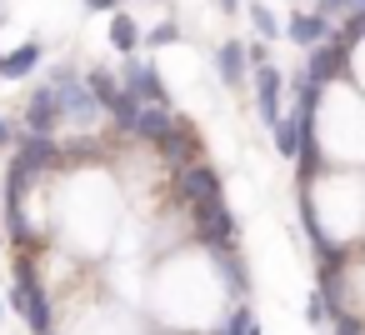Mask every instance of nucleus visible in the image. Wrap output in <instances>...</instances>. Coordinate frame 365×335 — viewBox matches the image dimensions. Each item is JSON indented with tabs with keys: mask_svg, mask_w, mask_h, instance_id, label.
<instances>
[{
	"mask_svg": "<svg viewBox=\"0 0 365 335\" xmlns=\"http://www.w3.org/2000/svg\"><path fill=\"white\" fill-rule=\"evenodd\" d=\"M270 135H275V150H280V155H300V130H295L290 115H285L280 125H270Z\"/></svg>",
	"mask_w": 365,
	"mask_h": 335,
	"instance_id": "nucleus-18",
	"label": "nucleus"
},
{
	"mask_svg": "<svg viewBox=\"0 0 365 335\" xmlns=\"http://www.w3.org/2000/svg\"><path fill=\"white\" fill-rule=\"evenodd\" d=\"M280 96H285V76L275 66H255V105H260V120L265 125H280Z\"/></svg>",
	"mask_w": 365,
	"mask_h": 335,
	"instance_id": "nucleus-7",
	"label": "nucleus"
},
{
	"mask_svg": "<svg viewBox=\"0 0 365 335\" xmlns=\"http://www.w3.org/2000/svg\"><path fill=\"white\" fill-rule=\"evenodd\" d=\"M250 320H255V315H250L245 305H235V315L220 325V335H245V330H250Z\"/></svg>",
	"mask_w": 365,
	"mask_h": 335,
	"instance_id": "nucleus-23",
	"label": "nucleus"
},
{
	"mask_svg": "<svg viewBox=\"0 0 365 335\" xmlns=\"http://www.w3.org/2000/svg\"><path fill=\"white\" fill-rule=\"evenodd\" d=\"M175 195H180L190 210H200V205H220V200H225V195H220V175H215L210 165H200V160H190V165L175 170Z\"/></svg>",
	"mask_w": 365,
	"mask_h": 335,
	"instance_id": "nucleus-1",
	"label": "nucleus"
},
{
	"mask_svg": "<svg viewBox=\"0 0 365 335\" xmlns=\"http://www.w3.org/2000/svg\"><path fill=\"white\" fill-rule=\"evenodd\" d=\"M115 6L120 0H86V11H96V16H115Z\"/></svg>",
	"mask_w": 365,
	"mask_h": 335,
	"instance_id": "nucleus-26",
	"label": "nucleus"
},
{
	"mask_svg": "<svg viewBox=\"0 0 365 335\" xmlns=\"http://www.w3.org/2000/svg\"><path fill=\"white\" fill-rule=\"evenodd\" d=\"M16 155H21V160H31L36 170H56V165H61L56 140H51V135H36V130H31V135H21V150H16Z\"/></svg>",
	"mask_w": 365,
	"mask_h": 335,
	"instance_id": "nucleus-12",
	"label": "nucleus"
},
{
	"mask_svg": "<svg viewBox=\"0 0 365 335\" xmlns=\"http://www.w3.org/2000/svg\"><path fill=\"white\" fill-rule=\"evenodd\" d=\"M36 61H41V41H26L21 51H11V56H6V76H11V81H21V76H31V71H36Z\"/></svg>",
	"mask_w": 365,
	"mask_h": 335,
	"instance_id": "nucleus-15",
	"label": "nucleus"
},
{
	"mask_svg": "<svg viewBox=\"0 0 365 335\" xmlns=\"http://www.w3.org/2000/svg\"><path fill=\"white\" fill-rule=\"evenodd\" d=\"M61 120H66V105H61L56 81H51V86H36V91H31V100H26V125H31L36 135H51Z\"/></svg>",
	"mask_w": 365,
	"mask_h": 335,
	"instance_id": "nucleus-4",
	"label": "nucleus"
},
{
	"mask_svg": "<svg viewBox=\"0 0 365 335\" xmlns=\"http://www.w3.org/2000/svg\"><path fill=\"white\" fill-rule=\"evenodd\" d=\"M330 325H335V335H365V325H360V320H350L345 310H335V320H330Z\"/></svg>",
	"mask_w": 365,
	"mask_h": 335,
	"instance_id": "nucleus-24",
	"label": "nucleus"
},
{
	"mask_svg": "<svg viewBox=\"0 0 365 335\" xmlns=\"http://www.w3.org/2000/svg\"><path fill=\"white\" fill-rule=\"evenodd\" d=\"M175 120H180V115H170L165 105H140L135 135H140V140H155V145H160V140H165V135L175 130Z\"/></svg>",
	"mask_w": 365,
	"mask_h": 335,
	"instance_id": "nucleus-11",
	"label": "nucleus"
},
{
	"mask_svg": "<svg viewBox=\"0 0 365 335\" xmlns=\"http://www.w3.org/2000/svg\"><path fill=\"white\" fill-rule=\"evenodd\" d=\"M315 11L320 16H355V11H365V0H315Z\"/></svg>",
	"mask_w": 365,
	"mask_h": 335,
	"instance_id": "nucleus-21",
	"label": "nucleus"
},
{
	"mask_svg": "<svg viewBox=\"0 0 365 335\" xmlns=\"http://www.w3.org/2000/svg\"><path fill=\"white\" fill-rule=\"evenodd\" d=\"M0 21H6V11H0Z\"/></svg>",
	"mask_w": 365,
	"mask_h": 335,
	"instance_id": "nucleus-32",
	"label": "nucleus"
},
{
	"mask_svg": "<svg viewBox=\"0 0 365 335\" xmlns=\"http://www.w3.org/2000/svg\"><path fill=\"white\" fill-rule=\"evenodd\" d=\"M245 11H250V26H255V36H265V41H275L285 26L275 21V11L270 6H260V0H245Z\"/></svg>",
	"mask_w": 365,
	"mask_h": 335,
	"instance_id": "nucleus-17",
	"label": "nucleus"
},
{
	"mask_svg": "<svg viewBox=\"0 0 365 335\" xmlns=\"http://www.w3.org/2000/svg\"><path fill=\"white\" fill-rule=\"evenodd\" d=\"M285 36L310 51V46H320V41H330V16H320V11H295V16L285 21Z\"/></svg>",
	"mask_w": 365,
	"mask_h": 335,
	"instance_id": "nucleus-9",
	"label": "nucleus"
},
{
	"mask_svg": "<svg viewBox=\"0 0 365 335\" xmlns=\"http://www.w3.org/2000/svg\"><path fill=\"white\" fill-rule=\"evenodd\" d=\"M195 230L210 245V255H230V245H235V215L225 210V200L220 205H200L195 210Z\"/></svg>",
	"mask_w": 365,
	"mask_h": 335,
	"instance_id": "nucleus-3",
	"label": "nucleus"
},
{
	"mask_svg": "<svg viewBox=\"0 0 365 335\" xmlns=\"http://www.w3.org/2000/svg\"><path fill=\"white\" fill-rule=\"evenodd\" d=\"M215 260H220V275H225V285H230L235 295H245V290H250V275H245V265H240V260H230V255H215Z\"/></svg>",
	"mask_w": 365,
	"mask_h": 335,
	"instance_id": "nucleus-19",
	"label": "nucleus"
},
{
	"mask_svg": "<svg viewBox=\"0 0 365 335\" xmlns=\"http://www.w3.org/2000/svg\"><path fill=\"white\" fill-rule=\"evenodd\" d=\"M215 6H220V11H235V0H215Z\"/></svg>",
	"mask_w": 365,
	"mask_h": 335,
	"instance_id": "nucleus-28",
	"label": "nucleus"
},
{
	"mask_svg": "<svg viewBox=\"0 0 365 335\" xmlns=\"http://www.w3.org/2000/svg\"><path fill=\"white\" fill-rule=\"evenodd\" d=\"M0 315H6V300H0Z\"/></svg>",
	"mask_w": 365,
	"mask_h": 335,
	"instance_id": "nucleus-31",
	"label": "nucleus"
},
{
	"mask_svg": "<svg viewBox=\"0 0 365 335\" xmlns=\"http://www.w3.org/2000/svg\"><path fill=\"white\" fill-rule=\"evenodd\" d=\"M86 81H91V91H96V100H101V105H106V110H110V105H115V100H120V96H125V81H120V86H115V76H110V71H106V66H96V71H91V76H86Z\"/></svg>",
	"mask_w": 365,
	"mask_h": 335,
	"instance_id": "nucleus-14",
	"label": "nucleus"
},
{
	"mask_svg": "<svg viewBox=\"0 0 365 335\" xmlns=\"http://www.w3.org/2000/svg\"><path fill=\"white\" fill-rule=\"evenodd\" d=\"M215 71H220V81H225V86H245V71H250V51H245L240 41H225V46L215 51Z\"/></svg>",
	"mask_w": 365,
	"mask_h": 335,
	"instance_id": "nucleus-10",
	"label": "nucleus"
},
{
	"mask_svg": "<svg viewBox=\"0 0 365 335\" xmlns=\"http://www.w3.org/2000/svg\"><path fill=\"white\" fill-rule=\"evenodd\" d=\"M125 91L140 100V105H165L170 96H165V76L150 66V61H130L125 66Z\"/></svg>",
	"mask_w": 365,
	"mask_h": 335,
	"instance_id": "nucleus-6",
	"label": "nucleus"
},
{
	"mask_svg": "<svg viewBox=\"0 0 365 335\" xmlns=\"http://www.w3.org/2000/svg\"><path fill=\"white\" fill-rule=\"evenodd\" d=\"M345 61H350V41L345 36H330V41H320V46H310V61H305V71L325 86V81H335L340 71H345Z\"/></svg>",
	"mask_w": 365,
	"mask_h": 335,
	"instance_id": "nucleus-5",
	"label": "nucleus"
},
{
	"mask_svg": "<svg viewBox=\"0 0 365 335\" xmlns=\"http://www.w3.org/2000/svg\"><path fill=\"white\" fill-rule=\"evenodd\" d=\"M56 91H61V105H66V120H76V125H91L106 105L96 100V91H91V81H76L66 66L56 71Z\"/></svg>",
	"mask_w": 365,
	"mask_h": 335,
	"instance_id": "nucleus-2",
	"label": "nucleus"
},
{
	"mask_svg": "<svg viewBox=\"0 0 365 335\" xmlns=\"http://www.w3.org/2000/svg\"><path fill=\"white\" fill-rule=\"evenodd\" d=\"M245 335H260V325H255V320H250V330H245Z\"/></svg>",
	"mask_w": 365,
	"mask_h": 335,
	"instance_id": "nucleus-29",
	"label": "nucleus"
},
{
	"mask_svg": "<svg viewBox=\"0 0 365 335\" xmlns=\"http://www.w3.org/2000/svg\"><path fill=\"white\" fill-rule=\"evenodd\" d=\"M0 76H6V56H0Z\"/></svg>",
	"mask_w": 365,
	"mask_h": 335,
	"instance_id": "nucleus-30",
	"label": "nucleus"
},
{
	"mask_svg": "<svg viewBox=\"0 0 365 335\" xmlns=\"http://www.w3.org/2000/svg\"><path fill=\"white\" fill-rule=\"evenodd\" d=\"M245 51H250V66H270V41H265V36H260V41H250Z\"/></svg>",
	"mask_w": 365,
	"mask_h": 335,
	"instance_id": "nucleus-25",
	"label": "nucleus"
},
{
	"mask_svg": "<svg viewBox=\"0 0 365 335\" xmlns=\"http://www.w3.org/2000/svg\"><path fill=\"white\" fill-rule=\"evenodd\" d=\"M180 41V26L175 21H160L155 31H145V46H175Z\"/></svg>",
	"mask_w": 365,
	"mask_h": 335,
	"instance_id": "nucleus-22",
	"label": "nucleus"
},
{
	"mask_svg": "<svg viewBox=\"0 0 365 335\" xmlns=\"http://www.w3.org/2000/svg\"><path fill=\"white\" fill-rule=\"evenodd\" d=\"M110 46L130 56V51H140V46H145V31H140L125 11H115V16H110Z\"/></svg>",
	"mask_w": 365,
	"mask_h": 335,
	"instance_id": "nucleus-13",
	"label": "nucleus"
},
{
	"mask_svg": "<svg viewBox=\"0 0 365 335\" xmlns=\"http://www.w3.org/2000/svg\"><path fill=\"white\" fill-rule=\"evenodd\" d=\"M11 140V125H6V115H0V145H6Z\"/></svg>",
	"mask_w": 365,
	"mask_h": 335,
	"instance_id": "nucleus-27",
	"label": "nucleus"
},
{
	"mask_svg": "<svg viewBox=\"0 0 365 335\" xmlns=\"http://www.w3.org/2000/svg\"><path fill=\"white\" fill-rule=\"evenodd\" d=\"M305 320H310V325H330V320H335V305H330L325 290H315V295L305 300Z\"/></svg>",
	"mask_w": 365,
	"mask_h": 335,
	"instance_id": "nucleus-20",
	"label": "nucleus"
},
{
	"mask_svg": "<svg viewBox=\"0 0 365 335\" xmlns=\"http://www.w3.org/2000/svg\"><path fill=\"white\" fill-rule=\"evenodd\" d=\"M155 150H160V155H165V165H175V170H180V165H190V160L200 155L195 125H190V120H175V130H170V135H165Z\"/></svg>",
	"mask_w": 365,
	"mask_h": 335,
	"instance_id": "nucleus-8",
	"label": "nucleus"
},
{
	"mask_svg": "<svg viewBox=\"0 0 365 335\" xmlns=\"http://www.w3.org/2000/svg\"><path fill=\"white\" fill-rule=\"evenodd\" d=\"M26 325H31V335H51V300H46V290H41V285L31 290V305H26Z\"/></svg>",
	"mask_w": 365,
	"mask_h": 335,
	"instance_id": "nucleus-16",
	"label": "nucleus"
}]
</instances>
